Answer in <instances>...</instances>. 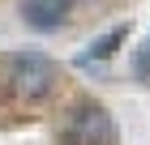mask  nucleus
<instances>
[{"label": "nucleus", "instance_id": "7ed1b4c3", "mask_svg": "<svg viewBox=\"0 0 150 145\" xmlns=\"http://www.w3.org/2000/svg\"><path fill=\"white\" fill-rule=\"evenodd\" d=\"M69 9H73V0H22V4H17L22 22L30 26V30H39V34L60 30V26L69 22Z\"/></svg>", "mask_w": 150, "mask_h": 145}, {"label": "nucleus", "instance_id": "f257e3e1", "mask_svg": "<svg viewBox=\"0 0 150 145\" xmlns=\"http://www.w3.org/2000/svg\"><path fill=\"white\" fill-rule=\"evenodd\" d=\"M0 85L17 102H43L56 94L60 68L43 56V51H13L0 60Z\"/></svg>", "mask_w": 150, "mask_h": 145}, {"label": "nucleus", "instance_id": "f03ea898", "mask_svg": "<svg viewBox=\"0 0 150 145\" xmlns=\"http://www.w3.org/2000/svg\"><path fill=\"white\" fill-rule=\"evenodd\" d=\"M60 145H116V120L99 102H77L60 124Z\"/></svg>", "mask_w": 150, "mask_h": 145}, {"label": "nucleus", "instance_id": "20e7f679", "mask_svg": "<svg viewBox=\"0 0 150 145\" xmlns=\"http://www.w3.org/2000/svg\"><path fill=\"white\" fill-rule=\"evenodd\" d=\"M125 39H129V26H116V30H107L103 39H94V43H90V51H81V56H77V64H81V68H90L94 60L116 56V47L125 43Z\"/></svg>", "mask_w": 150, "mask_h": 145}, {"label": "nucleus", "instance_id": "39448f33", "mask_svg": "<svg viewBox=\"0 0 150 145\" xmlns=\"http://www.w3.org/2000/svg\"><path fill=\"white\" fill-rule=\"evenodd\" d=\"M133 73H137L142 81H150V39L142 43V51H137V60H133Z\"/></svg>", "mask_w": 150, "mask_h": 145}]
</instances>
